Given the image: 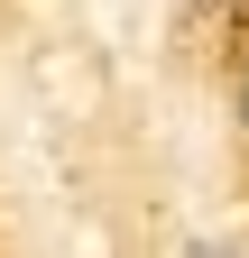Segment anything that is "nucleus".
<instances>
[{"mask_svg":"<svg viewBox=\"0 0 249 258\" xmlns=\"http://www.w3.org/2000/svg\"><path fill=\"white\" fill-rule=\"evenodd\" d=\"M231 102H240V129H249V55H240V74H231Z\"/></svg>","mask_w":249,"mask_h":258,"instance_id":"1","label":"nucleus"},{"mask_svg":"<svg viewBox=\"0 0 249 258\" xmlns=\"http://www.w3.org/2000/svg\"><path fill=\"white\" fill-rule=\"evenodd\" d=\"M184 258H222V249H184Z\"/></svg>","mask_w":249,"mask_h":258,"instance_id":"2","label":"nucleus"}]
</instances>
